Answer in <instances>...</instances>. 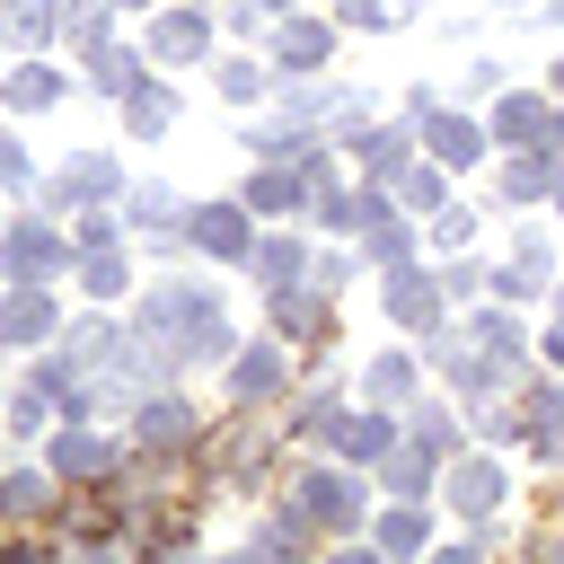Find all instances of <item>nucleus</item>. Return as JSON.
<instances>
[{"label":"nucleus","mask_w":564,"mask_h":564,"mask_svg":"<svg viewBox=\"0 0 564 564\" xmlns=\"http://www.w3.org/2000/svg\"><path fill=\"white\" fill-rule=\"evenodd\" d=\"M115 185H123V167H115L106 150H88V159H70V167L53 176V203H106Z\"/></svg>","instance_id":"obj_17"},{"label":"nucleus","mask_w":564,"mask_h":564,"mask_svg":"<svg viewBox=\"0 0 564 564\" xmlns=\"http://www.w3.org/2000/svg\"><path fill=\"white\" fill-rule=\"evenodd\" d=\"M538 361H546V370H564V317H555V335L538 344Z\"/></svg>","instance_id":"obj_47"},{"label":"nucleus","mask_w":564,"mask_h":564,"mask_svg":"<svg viewBox=\"0 0 564 564\" xmlns=\"http://www.w3.org/2000/svg\"><path fill=\"white\" fill-rule=\"evenodd\" d=\"M185 238H194L203 256H229V264L256 247V229H247V203H203V212L185 220Z\"/></svg>","instance_id":"obj_9"},{"label":"nucleus","mask_w":564,"mask_h":564,"mask_svg":"<svg viewBox=\"0 0 564 564\" xmlns=\"http://www.w3.org/2000/svg\"><path fill=\"white\" fill-rule=\"evenodd\" d=\"M335 18H344V26H397V0H344Z\"/></svg>","instance_id":"obj_40"},{"label":"nucleus","mask_w":564,"mask_h":564,"mask_svg":"<svg viewBox=\"0 0 564 564\" xmlns=\"http://www.w3.org/2000/svg\"><path fill=\"white\" fill-rule=\"evenodd\" d=\"M273 335L282 344H317L326 335V291L317 282H282L273 291Z\"/></svg>","instance_id":"obj_12"},{"label":"nucleus","mask_w":564,"mask_h":564,"mask_svg":"<svg viewBox=\"0 0 564 564\" xmlns=\"http://www.w3.org/2000/svg\"><path fill=\"white\" fill-rule=\"evenodd\" d=\"M326 441H335V449H344L352 467H379V458H388V449H397L405 432H397L388 414H335V432H326Z\"/></svg>","instance_id":"obj_14"},{"label":"nucleus","mask_w":564,"mask_h":564,"mask_svg":"<svg viewBox=\"0 0 564 564\" xmlns=\"http://www.w3.org/2000/svg\"><path fill=\"white\" fill-rule=\"evenodd\" d=\"M388 317L432 335V326H441V282H432L423 264H397V273H388Z\"/></svg>","instance_id":"obj_11"},{"label":"nucleus","mask_w":564,"mask_h":564,"mask_svg":"<svg viewBox=\"0 0 564 564\" xmlns=\"http://www.w3.org/2000/svg\"><path fill=\"white\" fill-rule=\"evenodd\" d=\"M282 379H291V352H282V344H238V361H229V397H238V405L282 397Z\"/></svg>","instance_id":"obj_6"},{"label":"nucleus","mask_w":564,"mask_h":564,"mask_svg":"<svg viewBox=\"0 0 564 564\" xmlns=\"http://www.w3.org/2000/svg\"><path fill=\"white\" fill-rule=\"evenodd\" d=\"M247 264H256L273 291H282V282H308V256H300V238H256V247H247Z\"/></svg>","instance_id":"obj_24"},{"label":"nucleus","mask_w":564,"mask_h":564,"mask_svg":"<svg viewBox=\"0 0 564 564\" xmlns=\"http://www.w3.org/2000/svg\"><path fill=\"white\" fill-rule=\"evenodd\" d=\"M546 203H555V212H564V159H555V185H546Z\"/></svg>","instance_id":"obj_48"},{"label":"nucleus","mask_w":564,"mask_h":564,"mask_svg":"<svg viewBox=\"0 0 564 564\" xmlns=\"http://www.w3.org/2000/svg\"><path fill=\"white\" fill-rule=\"evenodd\" d=\"M62 26H70V44H79V53H97V44H106V26H115V0H79V9H62Z\"/></svg>","instance_id":"obj_34"},{"label":"nucleus","mask_w":564,"mask_h":564,"mask_svg":"<svg viewBox=\"0 0 564 564\" xmlns=\"http://www.w3.org/2000/svg\"><path fill=\"white\" fill-rule=\"evenodd\" d=\"M423 538H432V520H423V502H397V511L379 520V546H388V555H414Z\"/></svg>","instance_id":"obj_31"},{"label":"nucleus","mask_w":564,"mask_h":564,"mask_svg":"<svg viewBox=\"0 0 564 564\" xmlns=\"http://www.w3.org/2000/svg\"><path fill=\"white\" fill-rule=\"evenodd\" d=\"M441 485H449V502H458L467 520H494V511H502V494H511V476H502L494 458H449V476H441Z\"/></svg>","instance_id":"obj_7"},{"label":"nucleus","mask_w":564,"mask_h":564,"mask_svg":"<svg viewBox=\"0 0 564 564\" xmlns=\"http://www.w3.org/2000/svg\"><path fill=\"white\" fill-rule=\"evenodd\" d=\"M388 185H397V203H405V212H414V220H423V212H441V203H449V185H441V159H405V167H397V176H388Z\"/></svg>","instance_id":"obj_23"},{"label":"nucleus","mask_w":564,"mask_h":564,"mask_svg":"<svg viewBox=\"0 0 564 564\" xmlns=\"http://www.w3.org/2000/svg\"><path fill=\"white\" fill-rule=\"evenodd\" d=\"M511 264H529V273H546V229H520V247H511Z\"/></svg>","instance_id":"obj_44"},{"label":"nucleus","mask_w":564,"mask_h":564,"mask_svg":"<svg viewBox=\"0 0 564 564\" xmlns=\"http://www.w3.org/2000/svg\"><path fill=\"white\" fill-rule=\"evenodd\" d=\"M132 70H141L132 53H115V44H97V70H88V79H97L106 97H123V88H132Z\"/></svg>","instance_id":"obj_37"},{"label":"nucleus","mask_w":564,"mask_h":564,"mask_svg":"<svg viewBox=\"0 0 564 564\" xmlns=\"http://www.w3.org/2000/svg\"><path fill=\"white\" fill-rule=\"evenodd\" d=\"M115 9H141V0H115Z\"/></svg>","instance_id":"obj_51"},{"label":"nucleus","mask_w":564,"mask_h":564,"mask_svg":"<svg viewBox=\"0 0 564 564\" xmlns=\"http://www.w3.org/2000/svg\"><path fill=\"white\" fill-rule=\"evenodd\" d=\"M44 335H53V300H44V282H18V291L0 300V344L26 352V344H44Z\"/></svg>","instance_id":"obj_15"},{"label":"nucleus","mask_w":564,"mask_h":564,"mask_svg":"<svg viewBox=\"0 0 564 564\" xmlns=\"http://www.w3.org/2000/svg\"><path fill=\"white\" fill-rule=\"evenodd\" d=\"M555 97H564V62H555Z\"/></svg>","instance_id":"obj_49"},{"label":"nucleus","mask_w":564,"mask_h":564,"mask_svg":"<svg viewBox=\"0 0 564 564\" xmlns=\"http://www.w3.org/2000/svg\"><path fill=\"white\" fill-rule=\"evenodd\" d=\"M62 256H70V238H62L53 220H9V229H0V273H9V282H44Z\"/></svg>","instance_id":"obj_3"},{"label":"nucleus","mask_w":564,"mask_h":564,"mask_svg":"<svg viewBox=\"0 0 564 564\" xmlns=\"http://www.w3.org/2000/svg\"><path fill=\"white\" fill-rule=\"evenodd\" d=\"M132 423H141V449H150V458H167V449L194 441V405H176V397H141Z\"/></svg>","instance_id":"obj_13"},{"label":"nucleus","mask_w":564,"mask_h":564,"mask_svg":"<svg viewBox=\"0 0 564 564\" xmlns=\"http://www.w3.org/2000/svg\"><path fill=\"white\" fill-rule=\"evenodd\" d=\"M132 220H141V229H176V194H167V185H141V194H132Z\"/></svg>","instance_id":"obj_38"},{"label":"nucleus","mask_w":564,"mask_h":564,"mask_svg":"<svg viewBox=\"0 0 564 564\" xmlns=\"http://www.w3.org/2000/svg\"><path fill=\"white\" fill-rule=\"evenodd\" d=\"M44 414H53V388L35 379V388H18V405H9V432L26 441V432H44Z\"/></svg>","instance_id":"obj_36"},{"label":"nucleus","mask_w":564,"mask_h":564,"mask_svg":"<svg viewBox=\"0 0 564 564\" xmlns=\"http://www.w3.org/2000/svg\"><path fill=\"white\" fill-rule=\"evenodd\" d=\"M53 26H62V0H9V9H0V35H9V44H44Z\"/></svg>","instance_id":"obj_25"},{"label":"nucleus","mask_w":564,"mask_h":564,"mask_svg":"<svg viewBox=\"0 0 564 564\" xmlns=\"http://www.w3.org/2000/svg\"><path fill=\"white\" fill-rule=\"evenodd\" d=\"M476 432H485V441H520V405H485Z\"/></svg>","instance_id":"obj_42"},{"label":"nucleus","mask_w":564,"mask_h":564,"mask_svg":"<svg viewBox=\"0 0 564 564\" xmlns=\"http://www.w3.org/2000/svg\"><path fill=\"white\" fill-rule=\"evenodd\" d=\"M555 308H564V300H555Z\"/></svg>","instance_id":"obj_52"},{"label":"nucleus","mask_w":564,"mask_h":564,"mask_svg":"<svg viewBox=\"0 0 564 564\" xmlns=\"http://www.w3.org/2000/svg\"><path fill=\"white\" fill-rule=\"evenodd\" d=\"M167 115H176V97L167 88H123V123H132V141H150V132H167Z\"/></svg>","instance_id":"obj_26"},{"label":"nucleus","mask_w":564,"mask_h":564,"mask_svg":"<svg viewBox=\"0 0 564 564\" xmlns=\"http://www.w3.org/2000/svg\"><path fill=\"white\" fill-rule=\"evenodd\" d=\"M546 185H555V167H546V159H511V167H502V194H511V203H538Z\"/></svg>","instance_id":"obj_35"},{"label":"nucleus","mask_w":564,"mask_h":564,"mask_svg":"<svg viewBox=\"0 0 564 564\" xmlns=\"http://www.w3.org/2000/svg\"><path fill=\"white\" fill-rule=\"evenodd\" d=\"M476 282H485V273H476V264H449V273H441V300H467V291H476Z\"/></svg>","instance_id":"obj_45"},{"label":"nucleus","mask_w":564,"mask_h":564,"mask_svg":"<svg viewBox=\"0 0 564 564\" xmlns=\"http://www.w3.org/2000/svg\"><path fill=\"white\" fill-rule=\"evenodd\" d=\"M132 344L167 370V361H229V326H220V300L203 282H159L141 291V317H132Z\"/></svg>","instance_id":"obj_1"},{"label":"nucleus","mask_w":564,"mask_h":564,"mask_svg":"<svg viewBox=\"0 0 564 564\" xmlns=\"http://www.w3.org/2000/svg\"><path fill=\"white\" fill-rule=\"evenodd\" d=\"M0 185H26V150L18 141H0Z\"/></svg>","instance_id":"obj_46"},{"label":"nucleus","mask_w":564,"mask_h":564,"mask_svg":"<svg viewBox=\"0 0 564 564\" xmlns=\"http://www.w3.org/2000/svg\"><path fill=\"white\" fill-rule=\"evenodd\" d=\"M247 150H256V159H291V167H300L317 141H308V123L291 115V123H256V132H247Z\"/></svg>","instance_id":"obj_27"},{"label":"nucleus","mask_w":564,"mask_h":564,"mask_svg":"<svg viewBox=\"0 0 564 564\" xmlns=\"http://www.w3.org/2000/svg\"><path fill=\"white\" fill-rule=\"evenodd\" d=\"M405 247H414V229H405V220H397V212H388V220H370V229H361V256H370V264H405Z\"/></svg>","instance_id":"obj_32"},{"label":"nucleus","mask_w":564,"mask_h":564,"mask_svg":"<svg viewBox=\"0 0 564 564\" xmlns=\"http://www.w3.org/2000/svg\"><path fill=\"white\" fill-rule=\"evenodd\" d=\"M220 97H264V62H220Z\"/></svg>","instance_id":"obj_39"},{"label":"nucleus","mask_w":564,"mask_h":564,"mask_svg":"<svg viewBox=\"0 0 564 564\" xmlns=\"http://www.w3.org/2000/svg\"><path fill=\"white\" fill-rule=\"evenodd\" d=\"M405 441H423L432 458H458V414L449 405H414L405 414Z\"/></svg>","instance_id":"obj_28"},{"label":"nucleus","mask_w":564,"mask_h":564,"mask_svg":"<svg viewBox=\"0 0 564 564\" xmlns=\"http://www.w3.org/2000/svg\"><path fill=\"white\" fill-rule=\"evenodd\" d=\"M405 397H414V361L405 352H379L370 361V405H405Z\"/></svg>","instance_id":"obj_30"},{"label":"nucleus","mask_w":564,"mask_h":564,"mask_svg":"<svg viewBox=\"0 0 564 564\" xmlns=\"http://www.w3.org/2000/svg\"><path fill=\"white\" fill-rule=\"evenodd\" d=\"M520 432L538 441V458H564V388H520Z\"/></svg>","instance_id":"obj_18"},{"label":"nucleus","mask_w":564,"mask_h":564,"mask_svg":"<svg viewBox=\"0 0 564 564\" xmlns=\"http://www.w3.org/2000/svg\"><path fill=\"white\" fill-rule=\"evenodd\" d=\"M203 53H212V18H203V9L150 18V62H203Z\"/></svg>","instance_id":"obj_10"},{"label":"nucleus","mask_w":564,"mask_h":564,"mask_svg":"<svg viewBox=\"0 0 564 564\" xmlns=\"http://www.w3.org/2000/svg\"><path fill=\"white\" fill-rule=\"evenodd\" d=\"M53 467H62V476H79V485H97V476L115 467V441H97V432H79V423H70V432L53 441Z\"/></svg>","instance_id":"obj_19"},{"label":"nucleus","mask_w":564,"mask_h":564,"mask_svg":"<svg viewBox=\"0 0 564 564\" xmlns=\"http://www.w3.org/2000/svg\"><path fill=\"white\" fill-rule=\"evenodd\" d=\"M291 511L308 520V529H352L361 520V467L344 476V467H308L300 485H291Z\"/></svg>","instance_id":"obj_2"},{"label":"nucleus","mask_w":564,"mask_h":564,"mask_svg":"<svg viewBox=\"0 0 564 564\" xmlns=\"http://www.w3.org/2000/svg\"><path fill=\"white\" fill-rule=\"evenodd\" d=\"M282 9H300V0H273V18H282Z\"/></svg>","instance_id":"obj_50"},{"label":"nucleus","mask_w":564,"mask_h":564,"mask_svg":"<svg viewBox=\"0 0 564 564\" xmlns=\"http://www.w3.org/2000/svg\"><path fill=\"white\" fill-rule=\"evenodd\" d=\"M546 115H555L546 97H502V106H494V132H502L511 150H538V141H546Z\"/></svg>","instance_id":"obj_21"},{"label":"nucleus","mask_w":564,"mask_h":564,"mask_svg":"<svg viewBox=\"0 0 564 564\" xmlns=\"http://www.w3.org/2000/svg\"><path fill=\"white\" fill-rule=\"evenodd\" d=\"M44 502H53V485H44L35 467H9V476H0V520H35Z\"/></svg>","instance_id":"obj_29"},{"label":"nucleus","mask_w":564,"mask_h":564,"mask_svg":"<svg viewBox=\"0 0 564 564\" xmlns=\"http://www.w3.org/2000/svg\"><path fill=\"white\" fill-rule=\"evenodd\" d=\"M247 212H264V220H291V212H308V167H291V159H264L256 176H247V194H238Z\"/></svg>","instance_id":"obj_5"},{"label":"nucleus","mask_w":564,"mask_h":564,"mask_svg":"<svg viewBox=\"0 0 564 564\" xmlns=\"http://www.w3.org/2000/svg\"><path fill=\"white\" fill-rule=\"evenodd\" d=\"M0 97H9L18 115H44V106L62 97V70H53V62H18V70L0 79Z\"/></svg>","instance_id":"obj_20"},{"label":"nucleus","mask_w":564,"mask_h":564,"mask_svg":"<svg viewBox=\"0 0 564 564\" xmlns=\"http://www.w3.org/2000/svg\"><path fill=\"white\" fill-rule=\"evenodd\" d=\"M79 247H115V212H79Z\"/></svg>","instance_id":"obj_43"},{"label":"nucleus","mask_w":564,"mask_h":564,"mask_svg":"<svg viewBox=\"0 0 564 564\" xmlns=\"http://www.w3.org/2000/svg\"><path fill=\"white\" fill-rule=\"evenodd\" d=\"M123 282H132V273H123V256H115V247H88V264H79V291H88V300H115Z\"/></svg>","instance_id":"obj_33"},{"label":"nucleus","mask_w":564,"mask_h":564,"mask_svg":"<svg viewBox=\"0 0 564 564\" xmlns=\"http://www.w3.org/2000/svg\"><path fill=\"white\" fill-rule=\"evenodd\" d=\"M379 476H388V494H397V502H423V494L441 485V458H432L423 441H397V449L379 458Z\"/></svg>","instance_id":"obj_16"},{"label":"nucleus","mask_w":564,"mask_h":564,"mask_svg":"<svg viewBox=\"0 0 564 564\" xmlns=\"http://www.w3.org/2000/svg\"><path fill=\"white\" fill-rule=\"evenodd\" d=\"M344 141H352V159H361L370 176H397V167H405V132H397V123H361V132L344 123Z\"/></svg>","instance_id":"obj_22"},{"label":"nucleus","mask_w":564,"mask_h":564,"mask_svg":"<svg viewBox=\"0 0 564 564\" xmlns=\"http://www.w3.org/2000/svg\"><path fill=\"white\" fill-rule=\"evenodd\" d=\"M326 53H335V26H317V18H291V9H282V26H273V62H282L291 79H308V70H326Z\"/></svg>","instance_id":"obj_8"},{"label":"nucleus","mask_w":564,"mask_h":564,"mask_svg":"<svg viewBox=\"0 0 564 564\" xmlns=\"http://www.w3.org/2000/svg\"><path fill=\"white\" fill-rule=\"evenodd\" d=\"M432 238H441V247H467V238H476V220H467L458 203H441V220H432Z\"/></svg>","instance_id":"obj_41"},{"label":"nucleus","mask_w":564,"mask_h":564,"mask_svg":"<svg viewBox=\"0 0 564 564\" xmlns=\"http://www.w3.org/2000/svg\"><path fill=\"white\" fill-rule=\"evenodd\" d=\"M405 115L423 123V141H432V159H441V167H476V150H485V132H476L467 115H449V106H432L423 88L405 97Z\"/></svg>","instance_id":"obj_4"}]
</instances>
